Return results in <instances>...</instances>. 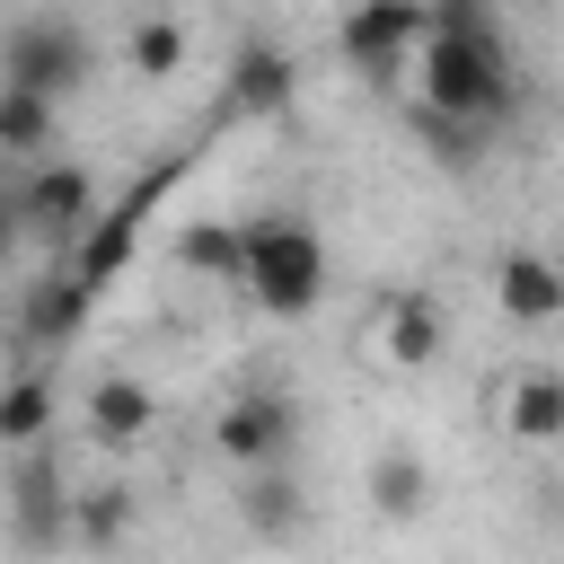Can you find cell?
<instances>
[{"instance_id": "6da1fadb", "label": "cell", "mask_w": 564, "mask_h": 564, "mask_svg": "<svg viewBox=\"0 0 564 564\" xmlns=\"http://www.w3.org/2000/svg\"><path fill=\"white\" fill-rule=\"evenodd\" d=\"M423 106L441 115H476V123H502L511 97H520V70H511V44L494 26L485 0H432V35H423Z\"/></svg>"}, {"instance_id": "7a4b0ae2", "label": "cell", "mask_w": 564, "mask_h": 564, "mask_svg": "<svg viewBox=\"0 0 564 564\" xmlns=\"http://www.w3.org/2000/svg\"><path fill=\"white\" fill-rule=\"evenodd\" d=\"M238 238H247V282H238V291H247L264 317H308V308L326 300V247H317L308 220L264 212V220H247Z\"/></svg>"}, {"instance_id": "3957f363", "label": "cell", "mask_w": 564, "mask_h": 564, "mask_svg": "<svg viewBox=\"0 0 564 564\" xmlns=\"http://www.w3.org/2000/svg\"><path fill=\"white\" fill-rule=\"evenodd\" d=\"M88 70H97V44H88V26L53 18V9H35V18H18V26L0 35V79H18V88L79 97V88H88Z\"/></svg>"}, {"instance_id": "277c9868", "label": "cell", "mask_w": 564, "mask_h": 564, "mask_svg": "<svg viewBox=\"0 0 564 564\" xmlns=\"http://www.w3.org/2000/svg\"><path fill=\"white\" fill-rule=\"evenodd\" d=\"M423 35H432V0H352L344 26H335L344 62H352L361 79H379V88L423 53Z\"/></svg>"}, {"instance_id": "5b68a950", "label": "cell", "mask_w": 564, "mask_h": 564, "mask_svg": "<svg viewBox=\"0 0 564 564\" xmlns=\"http://www.w3.org/2000/svg\"><path fill=\"white\" fill-rule=\"evenodd\" d=\"M167 185H176V167H150L141 185H123V194H115V203L97 212V229H88V238H79V247H70L62 264H70V273H79L88 291L123 282V264H132V247H141V229H150V212L167 203Z\"/></svg>"}, {"instance_id": "8992f818", "label": "cell", "mask_w": 564, "mask_h": 564, "mask_svg": "<svg viewBox=\"0 0 564 564\" xmlns=\"http://www.w3.org/2000/svg\"><path fill=\"white\" fill-rule=\"evenodd\" d=\"M212 449L238 467H282L300 449V397L291 388H238L212 423Z\"/></svg>"}, {"instance_id": "52a82bcc", "label": "cell", "mask_w": 564, "mask_h": 564, "mask_svg": "<svg viewBox=\"0 0 564 564\" xmlns=\"http://www.w3.org/2000/svg\"><path fill=\"white\" fill-rule=\"evenodd\" d=\"M70 485H62V458L35 441L26 458H18V476H9V538H18V555H62L70 546Z\"/></svg>"}, {"instance_id": "ba28073f", "label": "cell", "mask_w": 564, "mask_h": 564, "mask_svg": "<svg viewBox=\"0 0 564 564\" xmlns=\"http://www.w3.org/2000/svg\"><path fill=\"white\" fill-rule=\"evenodd\" d=\"M18 203H26V238H44V247H62V256H70V247L97 229V212H106V203H97V176H88L79 159H44V167L18 185Z\"/></svg>"}, {"instance_id": "9c48e42d", "label": "cell", "mask_w": 564, "mask_h": 564, "mask_svg": "<svg viewBox=\"0 0 564 564\" xmlns=\"http://www.w3.org/2000/svg\"><path fill=\"white\" fill-rule=\"evenodd\" d=\"M291 97H300V62L256 35V44L229 53V70H220V115H212V123H273V115H291Z\"/></svg>"}, {"instance_id": "30bf717a", "label": "cell", "mask_w": 564, "mask_h": 564, "mask_svg": "<svg viewBox=\"0 0 564 564\" xmlns=\"http://www.w3.org/2000/svg\"><path fill=\"white\" fill-rule=\"evenodd\" d=\"M494 300L520 326H555L564 317V264H546L538 247H511V256H494Z\"/></svg>"}, {"instance_id": "8fae6325", "label": "cell", "mask_w": 564, "mask_h": 564, "mask_svg": "<svg viewBox=\"0 0 564 564\" xmlns=\"http://www.w3.org/2000/svg\"><path fill=\"white\" fill-rule=\"evenodd\" d=\"M238 520L264 538V546H291L300 529H308V494H300V476H291V458L282 467H247V494H238Z\"/></svg>"}, {"instance_id": "7c38bea8", "label": "cell", "mask_w": 564, "mask_h": 564, "mask_svg": "<svg viewBox=\"0 0 564 564\" xmlns=\"http://www.w3.org/2000/svg\"><path fill=\"white\" fill-rule=\"evenodd\" d=\"M150 423H159V397H150L132 370H106V379L88 388V432H97L106 449H132V441H150Z\"/></svg>"}, {"instance_id": "4fadbf2b", "label": "cell", "mask_w": 564, "mask_h": 564, "mask_svg": "<svg viewBox=\"0 0 564 564\" xmlns=\"http://www.w3.org/2000/svg\"><path fill=\"white\" fill-rule=\"evenodd\" d=\"M88 308H97V291L62 264V273H44L35 291H26V344H44V352H62L79 326H88Z\"/></svg>"}, {"instance_id": "5bb4252c", "label": "cell", "mask_w": 564, "mask_h": 564, "mask_svg": "<svg viewBox=\"0 0 564 564\" xmlns=\"http://www.w3.org/2000/svg\"><path fill=\"white\" fill-rule=\"evenodd\" d=\"M441 344H449V326H441V308H432L423 291H405V300H388V326H379V352H388L397 370H432V361H441Z\"/></svg>"}, {"instance_id": "9a60e30c", "label": "cell", "mask_w": 564, "mask_h": 564, "mask_svg": "<svg viewBox=\"0 0 564 564\" xmlns=\"http://www.w3.org/2000/svg\"><path fill=\"white\" fill-rule=\"evenodd\" d=\"M370 511L397 520V529L423 520V511H432V467H423L414 449H379V458H370Z\"/></svg>"}, {"instance_id": "2e32d148", "label": "cell", "mask_w": 564, "mask_h": 564, "mask_svg": "<svg viewBox=\"0 0 564 564\" xmlns=\"http://www.w3.org/2000/svg\"><path fill=\"white\" fill-rule=\"evenodd\" d=\"M502 423L520 432V441H564V370H520L511 379V397H502Z\"/></svg>"}, {"instance_id": "e0dca14e", "label": "cell", "mask_w": 564, "mask_h": 564, "mask_svg": "<svg viewBox=\"0 0 564 564\" xmlns=\"http://www.w3.org/2000/svg\"><path fill=\"white\" fill-rule=\"evenodd\" d=\"M53 123H62V97H44V88H18V79H0V150H9V159H44Z\"/></svg>"}, {"instance_id": "ac0fdd59", "label": "cell", "mask_w": 564, "mask_h": 564, "mask_svg": "<svg viewBox=\"0 0 564 564\" xmlns=\"http://www.w3.org/2000/svg\"><path fill=\"white\" fill-rule=\"evenodd\" d=\"M405 123H414V141H423L441 167H476V159H485V141H494V123H476V115H441V106H423V97H414V115H405Z\"/></svg>"}, {"instance_id": "d6986e66", "label": "cell", "mask_w": 564, "mask_h": 564, "mask_svg": "<svg viewBox=\"0 0 564 564\" xmlns=\"http://www.w3.org/2000/svg\"><path fill=\"white\" fill-rule=\"evenodd\" d=\"M123 538H132V485H88V494L70 502V546L115 555Z\"/></svg>"}, {"instance_id": "ffe728a7", "label": "cell", "mask_w": 564, "mask_h": 564, "mask_svg": "<svg viewBox=\"0 0 564 564\" xmlns=\"http://www.w3.org/2000/svg\"><path fill=\"white\" fill-rule=\"evenodd\" d=\"M53 405H62V397H53V379H44V370L0 379V441H9V449H35V441H44V423H53Z\"/></svg>"}, {"instance_id": "44dd1931", "label": "cell", "mask_w": 564, "mask_h": 564, "mask_svg": "<svg viewBox=\"0 0 564 564\" xmlns=\"http://www.w3.org/2000/svg\"><path fill=\"white\" fill-rule=\"evenodd\" d=\"M176 256H185L194 273H212V282H247V238H238L229 220H194V229L176 238Z\"/></svg>"}, {"instance_id": "7402d4cb", "label": "cell", "mask_w": 564, "mask_h": 564, "mask_svg": "<svg viewBox=\"0 0 564 564\" xmlns=\"http://www.w3.org/2000/svg\"><path fill=\"white\" fill-rule=\"evenodd\" d=\"M123 53H132V70H141V79H167V70L185 62V26H176V18H141Z\"/></svg>"}, {"instance_id": "603a6c76", "label": "cell", "mask_w": 564, "mask_h": 564, "mask_svg": "<svg viewBox=\"0 0 564 564\" xmlns=\"http://www.w3.org/2000/svg\"><path fill=\"white\" fill-rule=\"evenodd\" d=\"M18 238H26V203H18V185H9V194H0V256H9Z\"/></svg>"}]
</instances>
